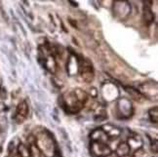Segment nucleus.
I'll use <instances>...</instances> for the list:
<instances>
[{
	"mask_svg": "<svg viewBox=\"0 0 158 157\" xmlns=\"http://www.w3.org/2000/svg\"><path fill=\"white\" fill-rule=\"evenodd\" d=\"M125 90L132 96V98H133L134 100H136V101H143L144 100V99H143V96L141 93H139L137 89H135V88H131V87H127V88H125Z\"/></svg>",
	"mask_w": 158,
	"mask_h": 157,
	"instance_id": "nucleus-16",
	"label": "nucleus"
},
{
	"mask_svg": "<svg viewBox=\"0 0 158 157\" xmlns=\"http://www.w3.org/2000/svg\"><path fill=\"white\" fill-rule=\"evenodd\" d=\"M151 149H152V151H154L155 153H157V151H158V147H157V141H154V143H151Z\"/></svg>",
	"mask_w": 158,
	"mask_h": 157,
	"instance_id": "nucleus-23",
	"label": "nucleus"
},
{
	"mask_svg": "<svg viewBox=\"0 0 158 157\" xmlns=\"http://www.w3.org/2000/svg\"><path fill=\"white\" fill-rule=\"evenodd\" d=\"M149 3H145L143 6V18L144 23H147L148 26L151 25L154 21V14L153 12L151 11L150 8V1H148Z\"/></svg>",
	"mask_w": 158,
	"mask_h": 157,
	"instance_id": "nucleus-11",
	"label": "nucleus"
},
{
	"mask_svg": "<svg viewBox=\"0 0 158 157\" xmlns=\"http://www.w3.org/2000/svg\"><path fill=\"white\" fill-rule=\"evenodd\" d=\"M43 59V65L45 66V68L51 72V73H55V72L57 71V68H58V65H57V63H56V60H55V57L50 55V56H47L45 58L43 57H40Z\"/></svg>",
	"mask_w": 158,
	"mask_h": 157,
	"instance_id": "nucleus-9",
	"label": "nucleus"
},
{
	"mask_svg": "<svg viewBox=\"0 0 158 157\" xmlns=\"http://www.w3.org/2000/svg\"><path fill=\"white\" fill-rule=\"evenodd\" d=\"M28 148H29V152H30V156L31 157H41L42 156L40 150L37 147H36L35 143H29Z\"/></svg>",
	"mask_w": 158,
	"mask_h": 157,
	"instance_id": "nucleus-17",
	"label": "nucleus"
},
{
	"mask_svg": "<svg viewBox=\"0 0 158 157\" xmlns=\"http://www.w3.org/2000/svg\"><path fill=\"white\" fill-rule=\"evenodd\" d=\"M88 96H91L92 98H96V97L98 96V91H97V89L95 87H91L89 89V95Z\"/></svg>",
	"mask_w": 158,
	"mask_h": 157,
	"instance_id": "nucleus-22",
	"label": "nucleus"
},
{
	"mask_svg": "<svg viewBox=\"0 0 158 157\" xmlns=\"http://www.w3.org/2000/svg\"><path fill=\"white\" fill-rule=\"evenodd\" d=\"M106 157H119V156H118L116 153H115V152H112V151H111L110 153H109L108 155H106Z\"/></svg>",
	"mask_w": 158,
	"mask_h": 157,
	"instance_id": "nucleus-24",
	"label": "nucleus"
},
{
	"mask_svg": "<svg viewBox=\"0 0 158 157\" xmlns=\"http://www.w3.org/2000/svg\"><path fill=\"white\" fill-rule=\"evenodd\" d=\"M91 152L96 157H106L111 152V149L106 143L92 142L91 143Z\"/></svg>",
	"mask_w": 158,
	"mask_h": 157,
	"instance_id": "nucleus-5",
	"label": "nucleus"
},
{
	"mask_svg": "<svg viewBox=\"0 0 158 157\" xmlns=\"http://www.w3.org/2000/svg\"><path fill=\"white\" fill-rule=\"evenodd\" d=\"M62 106L64 108V110H66V112L77 113L78 111L81 110V108L83 107V105L80 101H78V100L75 98L73 92L71 91L69 94H66L65 96L63 97Z\"/></svg>",
	"mask_w": 158,
	"mask_h": 157,
	"instance_id": "nucleus-2",
	"label": "nucleus"
},
{
	"mask_svg": "<svg viewBox=\"0 0 158 157\" xmlns=\"http://www.w3.org/2000/svg\"><path fill=\"white\" fill-rule=\"evenodd\" d=\"M102 130L106 133L107 138H110V140H115V138H119L121 136V133H122V131H121L119 127L111 125V124L104 125L102 127Z\"/></svg>",
	"mask_w": 158,
	"mask_h": 157,
	"instance_id": "nucleus-7",
	"label": "nucleus"
},
{
	"mask_svg": "<svg viewBox=\"0 0 158 157\" xmlns=\"http://www.w3.org/2000/svg\"><path fill=\"white\" fill-rule=\"evenodd\" d=\"M35 144L44 157H52L56 153L55 142L49 133H39L35 137Z\"/></svg>",
	"mask_w": 158,
	"mask_h": 157,
	"instance_id": "nucleus-1",
	"label": "nucleus"
},
{
	"mask_svg": "<svg viewBox=\"0 0 158 157\" xmlns=\"http://www.w3.org/2000/svg\"><path fill=\"white\" fill-rule=\"evenodd\" d=\"M116 109H117L118 116L122 119L130 118L133 114L132 102L130 101V100L126 99V98H122L117 101Z\"/></svg>",
	"mask_w": 158,
	"mask_h": 157,
	"instance_id": "nucleus-4",
	"label": "nucleus"
},
{
	"mask_svg": "<svg viewBox=\"0 0 158 157\" xmlns=\"http://www.w3.org/2000/svg\"><path fill=\"white\" fill-rule=\"evenodd\" d=\"M131 152V149L129 147V146L127 144L126 142H122L118 144V147L116 148V151H115V153H116L119 157H126V156H129Z\"/></svg>",
	"mask_w": 158,
	"mask_h": 157,
	"instance_id": "nucleus-13",
	"label": "nucleus"
},
{
	"mask_svg": "<svg viewBox=\"0 0 158 157\" xmlns=\"http://www.w3.org/2000/svg\"><path fill=\"white\" fill-rule=\"evenodd\" d=\"M106 117H107V115H106V113L105 110H101V111H99V113L95 116V118H96L97 121H102V120H105Z\"/></svg>",
	"mask_w": 158,
	"mask_h": 157,
	"instance_id": "nucleus-20",
	"label": "nucleus"
},
{
	"mask_svg": "<svg viewBox=\"0 0 158 157\" xmlns=\"http://www.w3.org/2000/svg\"><path fill=\"white\" fill-rule=\"evenodd\" d=\"M72 92H73V94H74V96H75V98L78 100V101H80L83 105H84L85 104H86L87 101H88V98H89V96H88V94H87L86 92L83 91V90L80 89V88L74 89Z\"/></svg>",
	"mask_w": 158,
	"mask_h": 157,
	"instance_id": "nucleus-14",
	"label": "nucleus"
},
{
	"mask_svg": "<svg viewBox=\"0 0 158 157\" xmlns=\"http://www.w3.org/2000/svg\"><path fill=\"white\" fill-rule=\"evenodd\" d=\"M90 138H91V140H92V142H98V143H106L109 140L107 136L106 135V133L102 130V128L94 130L91 133Z\"/></svg>",
	"mask_w": 158,
	"mask_h": 157,
	"instance_id": "nucleus-10",
	"label": "nucleus"
},
{
	"mask_svg": "<svg viewBox=\"0 0 158 157\" xmlns=\"http://www.w3.org/2000/svg\"><path fill=\"white\" fill-rule=\"evenodd\" d=\"M78 72L80 73V76L84 82L90 83L93 81L95 73H94V68H93L92 63H91L89 60L83 59L82 61L79 63Z\"/></svg>",
	"mask_w": 158,
	"mask_h": 157,
	"instance_id": "nucleus-3",
	"label": "nucleus"
},
{
	"mask_svg": "<svg viewBox=\"0 0 158 157\" xmlns=\"http://www.w3.org/2000/svg\"><path fill=\"white\" fill-rule=\"evenodd\" d=\"M133 157H148V152L145 151V150L142 147V148H139V149L136 150V151L134 152Z\"/></svg>",
	"mask_w": 158,
	"mask_h": 157,
	"instance_id": "nucleus-19",
	"label": "nucleus"
},
{
	"mask_svg": "<svg viewBox=\"0 0 158 157\" xmlns=\"http://www.w3.org/2000/svg\"><path fill=\"white\" fill-rule=\"evenodd\" d=\"M52 81L54 83V85L56 86V87H58V88H60V87L64 86V83L60 81V79H58V78H56V77H54L53 79H52Z\"/></svg>",
	"mask_w": 158,
	"mask_h": 157,
	"instance_id": "nucleus-21",
	"label": "nucleus"
},
{
	"mask_svg": "<svg viewBox=\"0 0 158 157\" xmlns=\"http://www.w3.org/2000/svg\"><path fill=\"white\" fill-rule=\"evenodd\" d=\"M52 157H59V156H58L57 154H55V155H54V156H52Z\"/></svg>",
	"mask_w": 158,
	"mask_h": 157,
	"instance_id": "nucleus-25",
	"label": "nucleus"
},
{
	"mask_svg": "<svg viewBox=\"0 0 158 157\" xmlns=\"http://www.w3.org/2000/svg\"><path fill=\"white\" fill-rule=\"evenodd\" d=\"M66 69H68L69 73L70 75H74L78 72L79 69V63L74 56H70L69 61H68V65H66Z\"/></svg>",
	"mask_w": 158,
	"mask_h": 157,
	"instance_id": "nucleus-12",
	"label": "nucleus"
},
{
	"mask_svg": "<svg viewBox=\"0 0 158 157\" xmlns=\"http://www.w3.org/2000/svg\"><path fill=\"white\" fill-rule=\"evenodd\" d=\"M17 152L19 157H31L29 152V148L25 143H20L17 147Z\"/></svg>",
	"mask_w": 158,
	"mask_h": 157,
	"instance_id": "nucleus-15",
	"label": "nucleus"
},
{
	"mask_svg": "<svg viewBox=\"0 0 158 157\" xmlns=\"http://www.w3.org/2000/svg\"><path fill=\"white\" fill-rule=\"evenodd\" d=\"M148 115H149L151 122L157 124V122H158V108H157V106L150 108L148 111Z\"/></svg>",
	"mask_w": 158,
	"mask_h": 157,
	"instance_id": "nucleus-18",
	"label": "nucleus"
},
{
	"mask_svg": "<svg viewBox=\"0 0 158 157\" xmlns=\"http://www.w3.org/2000/svg\"><path fill=\"white\" fill-rule=\"evenodd\" d=\"M27 115H28V105L27 104L26 101H22L16 108V112L14 116L15 121L18 124H21L27 119Z\"/></svg>",
	"mask_w": 158,
	"mask_h": 157,
	"instance_id": "nucleus-6",
	"label": "nucleus"
},
{
	"mask_svg": "<svg viewBox=\"0 0 158 157\" xmlns=\"http://www.w3.org/2000/svg\"><path fill=\"white\" fill-rule=\"evenodd\" d=\"M127 144L129 146L130 149L131 150H134V151H136V150L139 149L143 147V140L142 138L134 134V135H131L129 138H128V141L126 142Z\"/></svg>",
	"mask_w": 158,
	"mask_h": 157,
	"instance_id": "nucleus-8",
	"label": "nucleus"
}]
</instances>
